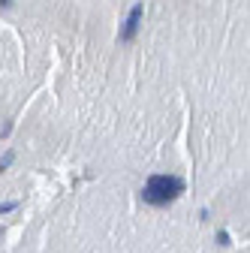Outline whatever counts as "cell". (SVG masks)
<instances>
[{"mask_svg":"<svg viewBox=\"0 0 250 253\" xmlns=\"http://www.w3.org/2000/svg\"><path fill=\"white\" fill-rule=\"evenodd\" d=\"M142 12H145V6H142V3H136V6L130 9L127 21H124V30H121V42H133V40H136L139 24H142Z\"/></svg>","mask_w":250,"mask_h":253,"instance_id":"7a4b0ae2","label":"cell"},{"mask_svg":"<svg viewBox=\"0 0 250 253\" xmlns=\"http://www.w3.org/2000/svg\"><path fill=\"white\" fill-rule=\"evenodd\" d=\"M0 3H3V6H12V0H0Z\"/></svg>","mask_w":250,"mask_h":253,"instance_id":"3957f363","label":"cell"},{"mask_svg":"<svg viewBox=\"0 0 250 253\" xmlns=\"http://www.w3.org/2000/svg\"><path fill=\"white\" fill-rule=\"evenodd\" d=\"M184 193V181L175 175H151L142 196L148 205H169L172 199H178Z\"/></svg>","mask_w":250,"mask_h":253,"instance_id":"6da1fadb","label":"cell"}]
</instances>
